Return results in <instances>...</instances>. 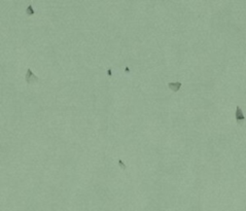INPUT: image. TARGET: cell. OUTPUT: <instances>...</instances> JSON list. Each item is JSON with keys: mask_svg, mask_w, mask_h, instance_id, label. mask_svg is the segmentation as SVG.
Returning <instances> with one entry per match:
<instances>
[{"mask_svg": "<svg viewBox=\"0 0 246 211\" xmlns=\"http://www.w3.org/2000/svg\"><path fill=\"white\" fill-rule=\"evenodd\" d=\"M25 80H26V81L28 83H33V81H36V80H39V77L36 75V74H34V72L31 70V68H28L27 69V72H26V76H25Z\"/></svg>", "mask_w": 246, "mask_h": 211, "instance_id": "obj_1", "label": "cell"}, {"mask_svg": "<svg viewBox=\"0 0 246 211\" xmlns=\"http://www.w3.org/2000/svg\"><path fill=\"white\" fill-rule=\"evenodd\" d=\"M235 118L237 122H243L245 119V115L243 114V111L241 109L240 106H237L236 107V112H235Z\"/></svg>", "mask_w": 246, "mask_h": 211, "instance_id": "obj_2", "label": "cell"}, {"mask_svg": "<svg viewBox=\"0 0 246 211\" xmlns=\"http://www.w3.org/2000/svg\"><path fill=\"white\" fill-rule=\"evenodd\" d=\"M168 87L173 91V92H177V91L181 87V83L179 81H175V83H168Z\"/></svg>", "mask_w": 246, "mask_h": 211, "instance_id": "obj_3", "label": "cell"}, {"mask_svg": "<svg viewBox=\"0 0 246 211\" xmlns=\"http://www.w3.org/2000/svg\"><path fill=\"white\" fill-rule=\"evenodd\" d=\"M26 12H27L28 15H34V14H35V11H34V8H33L32 4H29V5L27 6Z\"/></svg>", "mask_w": 246, "mask_h": 211, "instance_id": "obj_4", "label": "cell"}, {"mask_svg": "<svg viewBox=\"0 0 246 211\" xmlns=\"http://www.w3.org/2000/svg\"><path fill=\"white\" fill-rule=\"evenodd\" d=\"M119 164H120V167H123V168H126V165H125V163L123 162L120 159H119Z\"/></svg>", "mask_w": 246, "mask_h": 211, "instance_id": "obj_5", "label": "cell"}]
</instances>
